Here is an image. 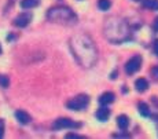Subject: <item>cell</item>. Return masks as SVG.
I'll use <instances>...</instances> for the list:
<instances>
[{
  "mask_svg": "<svg viewBox=\"0 0 158 139\" xmlns=\"http://www.w3.org/2000/svg\"><path fill=\"white\" fill-rule=\"evenodd\" d=\"M40 0H22L21 2V7L22 8H33V7H37Z\"/></svg>",
  "mask_w": 158,
  "mask_h": 139,
  "instance_id": "cell-10",
  "label": "cell"
},
{
  "mask_svg": "<svg viewBox=\"0 0 158 139\" xmlns=\"http://www.w3.org/2000/svg\"><path fill=\"white\" fill-rule=\"evenodd\" d=\"M0 138H3V124H0Z\"/></svg>",
  "mask_w": 158,
  "mask_h": 139,
  "instance_id": "cell-19",
  "label": "cell"
},
{
  "mask_svg": "<svg viewBox=\"0 0 158 139\" xmlns=\"http://www.w3.org/2000/svg\"><path fill=\"white\" fill-rule=\"evenodd\" d=\"M153 28H154V31H157L158 32V17L154 19V23H153Z\"/></svg>",
  "mask_w": 158,
  "mask_h": 139,
  "instance_id": "cell-16",
  "label": "cell"
},
{
  "mask_svg": "<svg viewBox=\"0 0 158 139\" xmlns=\"http://www.w3.org/2000/svg\"><path fill=\"white\" fill-rule=\"evenodd\" d=\"M66 138H80L77 134H68L66 135Z\"/></svg>",
  "mask_w": 158,
  "mask_h": 139,
  "instance_id": "cell-18",
  "label": "cell"
},
{
  "mask_svg": "<svg viewBox=\"0 0 158 139\" xmlns=\"http://www.w3.org/2000/svg\"><path fill=\"white\" fill-rule=\"evenodd\" d=\"M143 6L150 10H158V0H143Z\"/></svg>",
  "mask_w": 158,
  "mask_h": 139,
  "instance_id": "cell-11",
  "label": "cell"
},
{
  "mask_svg": "<svg viewBox=\"0 0 158 139\" xmlns=\"http://www.w3.org/2000/svg\"><path fill=\"white\" fill-rule=\"evenodd\" d=\"M98 6H99V8H101V10L106 11V10H109V8H110L111 2H110V0H99Z\"/></svg>",
  "mask_w": 158,
  "mask_h": 139,
  "instance_id": "cell-13",
  "label": "cell"
},
{
  "mask_svg": "<svg viewBox=\"0 0 158 139\" xmlns=\"http://www.w3.org/2000/svg\"><path fill=\"white\" fill-rule=\"evenodd\" d=\"M15 117H17V120L19 121L21 124H28L30 121V116L26 112H23V110H18V112H15Z\"/></svg>",
  "mask_w": 158,
  "mask_h": 139,
  "instance_id": "cell-6",
  "label": "cell"
},
{
  "mask_svg": "<svg viewBox=\"0 0 158 139\" xmlns=\"http://www.w3.org/2000/svg\"><path fill=\"white\" fill-rule=\"evenodd\" d=\"M88 103H89V98H88V95L81 94V95L76 96V98H73L72 101L68 102V107L72 109V110H81V109H84Z\"/></svg>",
  "mask_w": 158,
  "mask_h": 139,
  "instance_id": "cell-1",
  "label": "cell"
},
{
  "mask_svg": "<svg viewBox=\"0 0 158 139\" xmlns=\"http://www.w3.org/2000/svg\"><path fill=\"white\" fill-rule=\"evenodd\" d=\"M30 19H32V17H30L29 14H21V15H18L17 18H15L14 23H15V26H19V28H25V26L30 22Z\"/></svg>",
  "mask_w": 158,
  "mask_h": 139,
  "instance_id": "cell-4",
  "label": "cell"
},
{
  "mask_svg": "<svg viewBox=\"0 0 158 139\" xmlns=\"http://www.w3.org/2000/svg\"><path fill=\"white\" fill-rule=\"evenodd\" d=\"M154 53H156L157 55H158V40L156 41V43H154Z\"/></svg>",
  "mask_w": 158,
  "mask_h": 139,
  "instance_id": "cell-17",
  "label": "cell"
},
{
  "mask_svg": "<svg viewBox=\"0 0 158 139\" xmlns=\"http://www.w3.org/2000/svg\"><path fill=\"white\" fill-rule=\"evenodd\" d=\"M140 65H142V57H139V55L133 57V58H131L129 61L127 62V65H125V72H127L128 74L136 73V72L140 69Z\"/></svg>",
  "mask_w": 158,
  "mask_h": 139,
  "instance_id": "cell-2",
  "label": "cell"
},
{
  "mask_svg": "<svg viewBox=\"0 0 158 139\" xmlns=\"http://www.w3.org/2000/svg\"><path fill=\"white\" fill-rule=\"evenodd\" d=\"M135 2H140V0H135Z\"/></svg>",
  "mask_w": 158,
  "mask_h": 139,
  "instance_id": "cell-21",
  "label": "cell"
},
{
  "mask_svg": "<svg viewBox=\"0 0 158 139\" xmlns=\"http://www.w3.org/2000/svg\"><path fill=\"white\" fill-rule=\"evenodd\" d=\"M135 87H136V90H138L139 92H143V91H146V90L148 88V83H147L146 78H138L136 83H135Z\"/></svg>",
  "mask_w": 158,
  "mask_h": 139,
  "instance_id": "cell-8",
  "label": "cell"
},
{
  "mask_svg": "<svg viewBox=\"0 0 158 139\" xmlns=\"http://www.w3.org/2000/svg\"><path fill=\"white\" fill-rule=\"evenodd\" d=\"M114 94L113 92H105L101 95V98H99V103L101 105H109L111 103V102H114Z\"/></svg>",
  "mask_w": 158,
  "mask_h": 139,
  "instance_id": "cell-5",
  "label": "cell"
},
{
  "mask_svg": "<svg viewBox=\"0 0 158 139\" xmlns=\"http://www.w3.org/2000/svg\"><path fill=\"white\" fill-rule=\"evenodd\" d=\"M117 124L121 129H127L129 125V119L127 116H124V114H121V116L117 117Z\"/></svg>",
  "mask_w": 158,
  "mask_h": 139,
  "instance_id": "cell-9",
  "label": "cell"
},
{
  "mask_svg": "<svg viewBox=\"0 0 158 139\" xmlns=\"http://www.w3.org/2000/svg\"><path fill=\"white\" fill-rule=\"evenodd\" d=\"M139 113L143 117H148L150 116V109L146 103H139Z\"/></svg>",
  "mask_w": 158,
  "mask_h": 139,
  "instance_id": "cell-12",
  "label": "cell"
},
{
  "mask_svg": "<svg viewBox=\"0 0 158 139\" xmlns=\"http://www.w3.org/2000/svg\"><path fill=\"white\" fill-rule=\"evenodd\" d=\"M151 73H153V77H156V80H158V66L151 69Z\"/></svg>",
  "mask_w": 158,
  "mask_h": 139,
  "instance_id": "cell-15",
  "label": "cell"
},
{
  "mask_svg": "<svg viewBox=\"0 0 158 139\" xmlns=\"http://www.w3.org/2000/svg\"><path fill=\"white\" fill-rule=\"evenodd\" d=\"M0 54H2V47H0Z\"/></svg>",
  "mask_w": 158,
  "mask_h": 139,
  "instance_id": "cell-20",
  "label": "cell"
},
{
  "mask_svg": "<svg viewBox=\"0 0 158 139\" xmlns=\"http://www.w3.org/2000/svg\"><path fill=\"white\" fill-rule=\"evenodd\" d=\"M8 83H10V81H8V78L6 77V76H0V84H2V87H8Z\"/></svg>",
  "mask_w": 158,
  "mask_h": 139,
  "instance_id": "cell-14",
  "label": "cell"
},
{
  "mask_svg": "<svg viewBox=\"0 0 158 139\" xmlns=\"http://www.w3.org/2000/svg\"><path fill=\"white\" fill-rule=\"evenodd\" d=\"M109 116H110V110H109L107 107H101L96 112V119H98L99 121H106V120L109 119Z\"/></svg>",
  "mask_w": 158,
  "mask_h": 139,
  "instance_id": "cell-7",
  "label": "cell"
},
{
  "mask_svg": "<svg viewBox=\"0 0 158 139\" xmlns=\"http://www.w3.org/2000/svg\"><path fill=\"white\" fill-rule=\"evenodd\" d=\"M81 124L72 121L70 119H58L55 123H54V128L55 129H62V128H80Z\"/></svg>",
  "mask_w": 158,
  "mask_h": 139,
  "instance_id": "cell-3",
  "label": "cell"
}]
</instances>
